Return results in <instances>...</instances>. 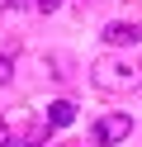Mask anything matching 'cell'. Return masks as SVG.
Instances as JSON below:
<instances>
[{"instance_id": "1", "label": "cell", "mask_w": 142, "mask_h": 147, "mask_svg": "<svg viewBox=\"0 0 142 147\" xmlns=\"http://www.w3.org/2000/svg\"><path fill=\"white\" fill-rule=\"evenodd\" d=\"M90 81H95V90H104V95H118V90H137V86H142V71L128 67V62L104 57V62L90 67Z\"/></svg>"}, {"instance_id": "2", "label": "cell", "mask_w": 142, "mask_h": 147, "mask_svg": "<svg viewBox=\"0 0 142 147\" xmlns=\"http://www.w3.org/2000/svg\"><path fill=\"white\" fill-rule=\"evenodd\" d=\"M128 133H133V119H128V114H104V119H95V128H90V138H95L100 147L123 142Z\"/></svg>"}, {"instance_id": "3", "label": "cell", "mask_w": 142, "mask_h": 147, "mask_svg": "<svg viewBox=\"0 0 142 147\" xmlns=\"http://www.w3.org/2000/svg\"><path fill=\"white\" fill-rule=\"evenodd\" d=\"M47 133H52V128H47L43 119H33V123L5 128V133H0V147H43V142H47Z\"/></svg>"}, {"instance_id": "4", "label": "cell", "mask_w": 142, "mask_h": 147, "mask_svg": "<svg viewBox=\"0 0 142 147\" xmlns=\"http://www.w3.org/2000/svg\"><path fill=\"white\" fill-rule=\"evenodd\" d=\"M104 43H114V48H133V43H142V24H137V19H114L109 29H104Z\"/></svg>"}, {"instance_id": "5", "label": "cell", "mask_w": 142, "mask_h": 147, "mask_svg": "<svg viewBox=\"0 0 142 147\" xmlns=\"http://www.w3.org/2000/svg\"><path fill=\"white\" fill-rule=\"evenodd\" d=\"M43 123H47V128H66V123H76V105H71V100H57V105H47Z\"/></svg>"}, {"instance_id": "6", "label": "cell", "mask_w": 142, "mask_h": 147, "mask_svg": "<svg viewBox=\"0 0 142 147\" xmlns=\"http://www.w3.org/2000/svg\"><path fill=\"white\" fill-rule=\"evenodd\" d=\"M9 76H14V62H9V57H0V86H9Z\"/></svg>"}, {"instance_id": "7", "label": "cell", "mask_w": 142, "mask_h": 147, "mask_svg": "<svg viewBox=\"0 0 142 147\" xmlns=\"http://www.w3.org/2000/svg\"><path fill=\"white\" fill-rule=\"evenodd\" d=\"M33 5H38V10H43V14H52L57 5H62V0H33Z\"/></svg>"}, {"instance_id": "8", "label": "cell", "mask_w": 142, "mask_h": 147, "mask_svg": "<svg viewBox=\"0 0 142 147\" xmlns=\"http://www.w3.org/2000/svg\"><path fill=\"white\" fill-rule=\"evenodd\" d=\"M24 5H33V0H5V10H24Z\"/></svg>"}, {"instance_id": "9", "label": "cell", "mask_w": 142, "mask_h": 147, "mask_svg": "<svg viewBox=\"0 0 142 147\" xmlns=\"http://www.w3.org/2000/svg\"><path fill=\"white\" fill-rule=\"evenodd\" d=\"M0 133H5V119H0Z\"/></svg>"}]
</instances>
